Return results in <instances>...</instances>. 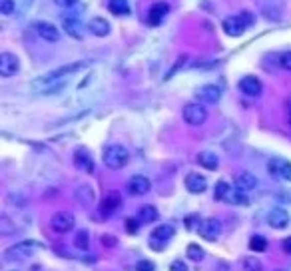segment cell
I'll list each match as a JSON object with an SVG mask.
<instances>
[{
    "label": "cell",
    "mask_w": 291,
    "mask_h": 271,
    "mask_svg": "<svg viewBox=\"0 0 291 271\" xmlns=\"http://www.w3.org/2000/svg\"><path fill=\"white\" fill-rule=\"evenodd\" d=\"M84 66H86V62H72V64H66V66H60V68H56L52 72L36 78V80L32 82V90L40 92V94H52V92L64 88V86H66L64 80H66L70 74L82 70Z\"/></svg>",
    "instance_id": "cell-1"
},
{
    "label": "cell",
    "mask_w": 291,
    "mask_h": 271,
    "mask_svg": "<svg viewBox=\"0 0 291 271\" xmlns=\"http://www.w3.org/2000/svg\"><path fill=\"white\" fill-rule=\"evenodd\" d=\"M42 245L34 241V239H24V241H18L10 247L4 249V259L6 261H22V259H28L34 252H38Z\"/></svg>",
    "instance_id": "cell-2"
},
{
    "label": "cell",
    "mask_w": 291,
    "mask_h": 271,
    "mask_svg": "<svg viewBox=\"0 0 291 271\" xmlns=\"http://www.w3.org/2000/svg\"><path fill=\"white\" fill-rule=\"evenodd\" d=\"M102 160H104L106 168H110V170H122L130 162V152H128L124 145L112 144L108 148H104Z\"/></svg>",
    "instance_id": "cell-3"
},
{
    "label": "cell",
    "mask_w": 291,
    "mask_h": 271,
    "mask_svg": "<svg viewBox=\"0 0 291 271\" xmlns=\"http://www.w3.org/2000/svg\"><path fill=\"white\" fill-rule=\"evenodd\" d=\"M216 199L234 203V205H250V199L243 196V192H239V187L236 190L223 180H219L216 183Z\"/></svg>",
    "instance_id": "cell-4"
},
{
    "label": "cell",
    "mask_w": 291,
    "mask_h": 271,
    "mask_svg": "<svg viewBox=\"0 0 291 271\" xmlns=\"http://www.w3.org/2000/svg\"><path fill=\"white\" fill-rule=\"evenodd\" d=\"M182 116L183 120H185V124H190V126H201L207 120V110L203 108V104H200V102H190V104L183 106Z\"/></svg>",
    "instance_id": "cell-5"
},
{
    "label": "cell",
    "mask_w": 291,
    "mask_h": 271,
    "mask_svg": "<svg viewBox=\"0 0 291 271\" xmlns=\"http://www.w3.org/2000/svg\"><path fill=\"white\" fill-rule=\"evenodd\" d=\"M120 207H122V196H120V192H116V190L108 192V194L102 198V201H100V214L104 217L114 216Z\"/></svg>",
    "instance_id": "cell-6"
},
{
    "label": "cell",
    "mask_w": 291,
    "mask_h": 271,
    "mask_svg": "<svg viewBox=\"0 0 291 271\" xmlns=\"http://www.w3.org/2000/svg\"><path fill=\"white\" fill-rule=\"evenodd\" d=\"M76 219L70 212H56L52 219H50V227L54 230L56 234H68L74 227Z\"/></svg>",
    "instance_id": "cell-7"
},
{
    "label": "cell",
    "mask_w": 291,
    "mask_h": 271,
    "mask_svg": "<svg viewBox=\"0 0 291 271\" xmlns=\"http://www.w3.org/2000/svg\"><path fill=\"white\" fill-rule=\"evenodd\" d=\"M198 234L203 237V239H207V241H216L221 234V223H219V219L216 217H207V219H203L200 223V227H198Z\"/></svg>",
    "instance_id": "cell-8"
},
{
    "label": "cell",
    "mask_w": 291,
    "mask_h": 271,
    "mask_svg": "<svg viewBox=\"0 0 291 271\" xmlns=\"http://www.w3.org/2000/svg\"><path fill=\"white\" fill-rule=\"evenodd\" d=\"M18 70H20V60L16 56L10 54V52H4V54L0 56V76L10 78V76L18 74Z\"/></svg>",
    "instance_id": "cell-9"
},
{
    "label": "cell",
    "mask_w": 291,
    "mask_h": 271,
    "mask_svg": "<svg viewBox=\"0 0 291 271\" xmlns=\"http://www.w3.org/2000/svg\"><path fill=\"white\" fill-rule=\"evenodd\" d=\"M267 172L272 174L273 178H281V180L291 181V162H285V160H269L267 163Z\"/></svg>",
    "instance_id": "cell-10"
},
{
    "label": "cell",
    "mask_w": 291,
    "mask_h": 271,
    "mask_svg": "<svg viewBox=\"0 0 291 271\" xmlns=\"http://www.w3.org/2000/svg\"><path fill=\"white\" fill-rule=\"evenodd\" d=\"M221 28H223V32H225L227 36L237 38L245 32L247 24L241 20V16H230V18H225L221 22Z\"/></svg>",
    "instance_id": "cell-11"
},
{
    "label": "cell",
    "mask_w": 291,
    "mask_h": 271,
    "mask_svg": "<svg viewBox=\"0 0 291 271\" xmlns=\"http://www.w3.org/2000/svg\"><path fill=\"white\" fill-rule=\"evenodd\" d=\"M289 221L291 216L287 214V210H283V207H275V210H272L267 214V223L272 225L273 230H285L289 225Z\"/></svg>",
    "instance_id": "cell-12"
},
{
    "label": "cell",
    "mask_w": 291,
    "mask_h": 271,
    "mask_svg": "<svg viewBox=\"0 0 291 271\" xmlns=\"http://www.w3.org/2000/svg\"><path fill=\"white\" fill-rule=\"evenodd\" d=\"M196 98L203 104H218L219 98H221V90L214 84H205V86H200L196 90Z\"/></svg>",
    "instance_id": "cell-13"
},
{
    "label": "cell",
    "mask_w": 291,
    "mask_h": 271,
    "mask_svg": "<svg viewBox=\"0 0 291 271\" xmlns=\"http://www.w3.org/2000/svg\"><path fill=\"white\" fill-rule=\"evenodd\" d=\"M168 12H170V4L168 2H154L150 12H148V24L150 26H160Z\"/></svg>",
    "instance_id": "cell-14"
},
{
    "label": "cell",
    "mask_w": 291,
    "mask_h": 271,
    "mask_svg": "<svg viewBox=\"0 0 291 271\" xmlns=\"http://www.w3.org/2000/svg\"><path fill=\"white\" fill-rule=\"evenodd\" d=\"M152 190V181L148 180L146 176H132L128 181V192L132 196H144Z\"/></svg>",
    "instance_id": "cell-15"
},
{
    "label": "cell",
    "mask_w": 291,
    "mask_h": 271,
    "mask_svg": "<svg viewBox=\"0 0 291 271\" xmlns=\"http://www.w3.org/2000/svg\"><path fill=\"white\" fill-rule=\"evenodd\" d=\"M239 90L243 92L245 96H259L263 86H261V80L255 78V76H243L239 80Z\"/></svg>",
    "instance_id": "cell-16"
},
{
    "label": "cell",
    "mask_w": 291,
    "mask_h": 271,
    "mask_svg": "<svg viewBox=\"0 0 291 271\" xmlns=\"http://www.w3.org/2000/svg\"><path fill=\"white\" fill-rule=\"evenodd\" d=\"M174 234H176V227H174L172 223H162L160 227H156V230L152 232V235H150V243L154 245L156 241H162V245H165V243L174 237Z\"/></svg>",
    "instance_id": "cell-17"
},
{
    "label": "cell",
    "mask_w": 291,
    "mask_h": 271,
    "mask_svg": "<svg viewBox=\"0 0 291 271\" xmlns=\"http://www.w3.org/2000/svg\"><path fill=\"white\" fill-rule=\"evenodd\" d=\"M62 28L68 36H72L74 40H82V34H84V26L82 22L74 16H64L62 18Z\"/></svg>",
    "instance_id": "cell-18"
},
{
    "label": "cell",
    "mask_w": 291,
    "mask_h": 271,
    "mask_svg": "<svg viewBox=\"0 0 291 271\" xmlns=\"http://www.w3.org/2000/svg\"><path fill=\"white\" fill-rule=\"evenodd\" d=\"M185 187H188V192H192V194H201V192H205V187H207V180L198 174V172H192V174H188L185 176Z\"/></svg>",
    "instance_id": "cell-19"
},
{
    "label": "cell",
    "mask_w": 291,
    "mask_h": 271,
    "mask_svg": "<svg viewBox=\"0 0 291 271\" xmlns=\"http://www.w3.org/2000/svg\"><path fill=\"white\" fill-rule=\"evenodd\" d=\"M36 32H38V36L42 38V40H46V42H58V40H60L58 28H56L54 24H50V22H38Z\"/></svg>",
    "instance_id": "cell-20"
},
{
    "label": "cell",
    "mask_w": 291,
    "mask_h": 271,
    "mask_svg": "<svg viewBox=\"0 0 291 271\" xmlns=\"http://www.w3.org/2000/svg\"><path fill=\"white\" fill-rule=\"evenodd\" d=\"M88 30H90L94 36H100V38H104V36H108L110 34V30H112V26H110V22L108 20H104V18H92L90 22H88Z\"/></svg>",
    "instance_id": "cell-21"
},
{
    "label": "cell",
    "mask_w": 291,
    "mask_h": 271,
    "mask_svg": "<svg viewBox=\"0 0 291 271\" xmlns=\"http://www.w3.org/2000/svg\"><path fill=\"white\" fill-rule=\"evenodd\" d=\"M196 162L200 163L201 168H205V170H210V172H214V170H218V165H219L218 156H216L214 152H207V150H203V152H200V154L196 156Z\"/></svg>",
    "instance_id": "cell-22"
},
{
    "label": "cell",
    "mask_w": 291,
    "mask_h": 271,
    "mask_svg": "<svg viewBox=\"0 0 291 271\" xmlns=\"http://www.w3.org/2000/svg\"><path fill=\"white\" fill-rule=\"evenodd\" d=\"M236 185L239 190H254L257 185V178L252 172H239L236 176Z\"/></svg>",
    "instance_id": "cell-23"
},
{
    "label": "cell",
    "mask_w": 291,
    "mask_h": 271,
    "mask_svg": "<svg viewBox=\"0 0 291 271\" xmlns=\"http://www.w3.org/2000/svg\"><path fill=\"white\" fill-rule=\"evenodd\" d=\"M158 219V210L154 207V205H150V203H146L142 205L140 210H138V221L140 223H154Z\"/></svg>",
    "instance_id": "cell-24"
},
{
    "label": "cell",
    "mask_w": 291,
    "mask_h": 271,
    "mask_svg": "<svg viewBox=\"0 0 291 271\" xmlns=\"http://www.w3.org/2000/svg\"><path fill=\"white\" fill-rule=\"evenodd\" d=\"M108 10L116 16H126L130 14V4L128 0H108Z\"/></svg>",
    "instance_id": "cell-25"
},
{
    "label": "cell",
    "mask_w": 291,
    "mask_h": 271,
    "mask_svg": "<svg viewBox=\"0 0 291 271\" xmlns=\"http://www.w3.org/2000/svg\"><path fill=\"white\" fill-rule=\"evenodd\" d=\"M74 158H76V165H78V168H84V170L92 172V160H90V156L86 154V150H78Z\"/></svg>",
    "instance_id": "cell-26"
},
{
    "label": "cell",
    "mask_w": 291,
    "mask_h": 271,
    "mask_svg": "<svg viewBox=\"0 0 291 271\" xmlns=\"http://www.w3.org/2000/svg\"><path fill=\"white\" fill-rule=\"evenodd\" d=\"M250 249L255 253L265 252V249H267V239L261 237V235H254V237L250 239Z\"/></svg>",
    "instance_id": "cell-27"
},
{
    "label": "cell",
    "mask_w": 291,
    "mask_h": 271,
    "mask_svg": "<svg viewBox=\"0 0 291 271\" xmlns=\"http://www.w3.org/2000/svg\"><path fill=\"white\" fill-rule=\"evenodd\" d=\"M74 245H76L78 249H82V252H86V249H88L90 241H88V232H86V230H82V232H78V234H76V237H74Z\"/></svg>",
    "instance_id": "cell-28"
},
{
    "label": "cell",
    "mask_w": 291,
    "mask_h": 271,
    "mask_svg": "<svg viewBox=\"0 0 291 271\" xmlns=\"http://www.w3.org/2000/svg\"><path fill=\"white\" fill-rule=\"evenodd\" d=\"M203 255H205V252L201 249L198 243H190V245H188V257H190L192 261H201Z\"/></svg>",
    "instance_id": "cell-29"
},
{
    "label": "cell",
    "mask_w": 291,
    "mask_h": 271,
    "mask_svg": "<svg viewBox=\"0 0 291 271\" xmlns=\"http://www.w3.org/2000/svg\"><path fill=\"white\" fill-rule=\"evenodd\" d=\"M243 267H245V271H261V261L255 255H250L243 259Z\"/></svg>",
    "instance_id": "cell-30"
},
{
    "label": "cell",
    "mask_w": 291,
    "mask_h": 271,
    "mask_svg": "<svg viewBox=\"0 0 291 271\" xmlns=\"http://www.w3.org/2000/svg\"><path fill=\"white\" fill-rule=\"evenodd\" d=\"M136 271H156V265L150 259H140L136 263Z\"/></svg>",
    "instance_id": "cell-31"
},
{
    "label": "cell",
    "mask_w": 291,
    "mask_h": 271,
    "mask_svg": "<svg viewBox=\"0 0 291 271\" xmlns=\"http://www.w3.org/2000/svg\"><path fill=\"white\" fill-rule=\"evenodd\" d=\"M279 66L283 70H289L291 72V52H281V56H279Z\"/></svg>",
    "instance_id": "cell-32"
},
{
    "label": "cell",
    "mask_w": 291,
    "mask_h": 271,
    "mask_svg": "<svg viewBox=\"0 0 291 271\" xmlns=\"http://www.w3.org/2000/svg\"><path fill=\"white\" fill-rule=\"evenodd\" d=\"M14 8H16V6H14L12 0H2V4H0V12H2V14H12Z\"/></svg>",
    "instance_id": "cell-33"
},
{
    "label": "cell",
    "mask_w": 291,
    "mask_h": 271,
    "mask_svg": "<svg viewBox=\"0 0 291 271\" xmlns=\"http://www.w3.org/2000/svg\"><path fill=\"white\" fill-rule=\"evenodd\" d=\"M170 271H190V269H188V265L183 263L182 259H176V261L170 265Z\"/></svg>",
    "instance_id": "cell-34"
},
{
    "label": "cell",
    "mask_w": 291,
    "mask_h": 271,
    "mask_svg": "<svg viewBox=\"0 0 291 271\" xmlns=\"http://www.w3.org/2000/svg\"><path fill=\"white\" fill-rule=\"evenodd\" d=\"M198 219H200V217H198V216H190V217H185V227H188V230H198V227H200V225L196 223Z\"/></svg>",
    "instance_id": "cell-35"
},
{
    "label": "cell",
    "mask_w": 291,
    "mask_h": 271,
    "mask_svg": "<svg viewBox=\"0 0 291 271\" xmlns=\"http://www.w3.org/2000/svg\"><path fill=\"white\" fill-rule=\"evenodd\" d=\"M102 243H104V245H106V247H114V245H116V243H118V241H116V237H114V235H102Z\"/></svg>",
    "instance_id": "cell-36"
},
{
    "label": "cell",
    "mask_w": 291,
    "mask_h": 271,
    "mask_svg": "<svg viewBox=\"0 0 291 271\" xmlns=\"http://www.w3.org/2000/svg\"><path fill=\"white\" fill-rule=\"evenodd\" d=\"M126 232H130V234L138 232V221L136 219H126Z\"/></svg>",
    "instance_id": "cell-37"
},
{
    "label": "cell",
    "mask_w": 291,
    "mask_h": 271,
    "mask_svg": "<svg viewBox=\"0 0 291 271\" xmlns=\"http://www.w3.org/2000/svg\"><path fill=\"white\" fill-rule=\"evenodd\" d=\"M54 2L62 8H72L74 4H78V0H54Z\"/></svg>",
    "instance_id": "cell-38"
},
{
    "label": "cell",
    "mask_w": 291,
    "mask_h": 271,
    "mask_svg": "<svg viewBox=\"0 0 291 271\" xmlns=\"http://www.w3.org/2000/svg\"><path fill=\"white\" fill-rule=\"evenodd\" d=\"M239 16H241V20H243V22H245L247 26H252V24H254V16H252L250 12H241Z\"/></svg>",
    "instance_id": "cell-39"
},
{
    "label": "cell",
    "mask_w": 291,
    "mask_h": 271,
    "mask_svg": "<svg viewBox=\"0 0 291 271\" xmlns=\"http://www.w3.org/2000/svg\"><path fill=\"white\" fill-rule=\"evenodd\" d=\"M283 249H285L287 253H291V237L287 239V241H285V243H283Z\"/></svg>",
    "instance_id": "cell-40"
},
{
    "label": "cell",
    "mask_w": 291,
    "mask_h": 271,
    "mask_svg": "<svg viewBox=\"0 0 291 271\" xmlns=\"http://www.w3.org/2000/svg\"><path fill=\"white\" fill-rule=\"evenodd\" d=\"M279 271H283V269H279Z\"/></svg>",
    "instance_id": "cell-41"
}]
</instances>
